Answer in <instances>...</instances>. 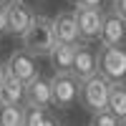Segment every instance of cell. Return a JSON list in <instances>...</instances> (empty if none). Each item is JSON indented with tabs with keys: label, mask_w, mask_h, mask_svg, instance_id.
Masks as SVG:
<instances>
[{
	"label": "cell",
	"mask_w": 126,
	"mask_h": 126,
	"mask_svg": "<svg viewBox=\"0 0 126 126\" xmlns=\"http://www.w3.org/2000/svg\"><path fill=\"white\" fill-rule=\"evenodd\" d=\"M23 106H0V126H23Z\"/></svg>",
	"instance_id": "9a60e30c"
},
{
	"label": "cell",
	"mask_w": 126,
	"mask_h": 126,
	"mask_svg": "<svg viewBox=\"0 0 126 126\" xmlns=\"http://www.w3.org/2000/svg\"><path fill=\"white\" fill-rule=\"evenodd\" d=\"M20 43H23V50L28 56H48L50 48H53L56 38H53V18L48 15H33L30 25L23 35H20Z\"/></svg>",
	"instance_id": "6da1fadb"
},
{
	"label": "cell",
	"mask_w": 126,
	"mask_h": 126,
	"mask_svg": "<svg viewBox=\"0 0 126 126\" xmlns=\"http://www.w3.org/2000/svg\"><path fill=\"white\" fill-rule=\"evenodd\" d=\"M73 15H76V25H78L81 40H86V43H88V40H98L101 23H103L101 8H81V5H76Z\"/></svg>",
	"instance_id": "52a82bcc"
},
{
	"label": "cell",
	"mask_w": 126,
	"mask_h": 126,
	"mask_svg": "<svg viewBox=\"0 0 126 126\" xmlns=\"http://www.w3.org/2000/svg\"><path fill=\"white\" fill-rule=\"evenodd\" d=\"M119 126H124V124H119Z\"/></svg>",
	"instance_id": "d4e9b609"
},
{
	"label": "cell",
	"mask_w": 126,
	"mask_h": 126,
	"mask_svg": "<svg viewBox=\"0 0 126 126\" xmlns=\"http://www.w3.org/2000/svg\"><path fill=\"white\" fill-rule=\"evenodd\" d=\"M96 68L98 76L109 83H124L126 76V50L121 46L116 48H96Z\"/></svg>",
	"instance_id": "3957f363"
},
{
	"label": "cell",
	"mask_w": 126,
	"mask_h": 126,
	"mask_svg": "<svg viewBox=\"0 0 126 126\" xmlns=\"http://www.w3.org/2000/svg\"><path fill=\"white\" fill-rule=\"evenodd\" d=\"M25 109V106H23ZM46 116H48V111H43V109H25V116H23V126H40L46 121Z\"/></svg>",
	"instance_id": "2e32d148"
},
{
	"label": "cell",
	"mask_w": 126,
	"mask_h": 126,
	"mask_svg": "<svg viewBox=\"0 0 126 126\" xmlns=\"http://www.w3.org/2000/svg\"><path fill=\"white\" fill-rule=\"evenodd\" d=\"M101 3H103V0H81L78 5H81V8H98Z\"/></svg>",
	"instance_id": "d6986e66"
},
{
	"label": "cell",
	"mask_w": 126,
	"mask_h": 126,
	"mask_svg": "<svg viewBox=\"0 0 126 126\" xmlns=\"http://www.w3.org/2000/svg\"><path fill=\"white\" fill-rule=\"evenodd\" d=\"M33 10L25 5V0H8L5 3V33L23 35L30 20H33Z\"/></svg>",
	"instance_id": "8992f818"
},
{
	"label": "cell",
	"mask_w": 126,
	"mask_h": 126,
	"mask_svg": "<svg viewBox=\"0 0 126 126\" xmlns=\"http://www.w3.org/2000/svg\"><path fill=\"white\" fill-rule=\"evenodd\" d=\"M78 78L71 71H58L53 73V78L48 81L50 86V106L58 109H71L78 101Z\"/></svg>",
	"instance_id": "277c9868"
},
{
	"label": "cell",
	"mask_w": 126,
	"mask_h": 126,
	"mask_svg": "<svg viewBox=\"0 0 126 126\" xmlns=\"http://www.w3.org/2000/svg\"><path fill=\"white\" fill-rule=\"evenodd\" d=\"M5 78H8V73H5V63H0V86H3Z\"/></svg>",
	"instance_id": "7402d4cb"
},
{
	"label": "cell",
	"mask_w": 126,
	"mask_h": 126,
	"mask_svg": "<svg viewBox=\"0 0 126 126\" xmlns=\"http://www.w3.org/2000/svg\"><path fill=\"white\" fill-rule=\"evenodd\" d=\"M5 73H8L10 78L20 81L23 86L30 83V81H35V78L40 76L35 58L28 56L25 50H13V53H10V58H8V63H5Z\"/></svg>",
	"instance_id": "5b68a950"
},
{
	"label": "cell",
	"mask_w": 126,
	"mask_h": 126,
	"mask_svg": "<svg viewBox=\"0 0 126 126\" xmlns=\"http://www.w3.org/2000/svg\"><path fill=\"white\" fill-rule=\"evenodd\" d=\"M53 38H56V43H63V46H78L81 43L73 10H63V13H58L53 18Z\"/></svg>",
	"instance_id": "9c48e42d"
},
{
	"label": "cell",
	"mask_w": 126,
	"mask_h": 126,
	"mask_svg": "<svg viewBox=\"0 0 126 126\" xmlns=\"http://www.w3.org/2000/svg\"><path fill=\"white\" fill-rule=\"evenodd\" d=\"M71 73L78 81H86L91 76H96V50H93L88 43H78L73 48V63H71Z\"/></svg>",
	"instance_id": "ba28073f"
},
{
	"label": "cell",
	"mask_w": 126,
	"mask_h": 126,
	"mask_svg": "<svg viewBox=\"0 0 126 126\" xmlns=\"http://www.w3.org/2000/svg\"><path fill=\"white\" fill-rule=\"evenodd\" d=\"M5 3H8V0H0V5H5Z\"/></svg>",
	"instance_id": "cb8c5ba5"
},
{
	"label": "cell",
	"mask_w": 126,
	"mask_h": 126,
	"mask_svg": "<svg viewBox=\"0 0 126 126\" xmlns=\"http://www.w3.org/2000/svg\"><path fill=\"white\" fill-rule=\"evenodd\" d=\"M106 111L119 124H124V119H126V88H124V83H111L109 101H106Z\"/></svg>",
	"instance_id": "7c38bea8"
},
{
	"label": "cell",
	"mask_w": 126,
	"mask_h": 126,
	"mask_svg": "<svg viewBox=\"0 0 126 126\" xmlns=\"http://www.w3.org/2000/svg\"><path fill=\"white\" fill-rule=\"evenodd\" d=\"M124 35H126V20L119 15H103V23H101V33H98V48H116L124 43Z\"/></svg>",
	"instance_id": "30bf717a"
},
{
	"label": "cell",
	"mask_w": 126,
	"mask_h": 126,
	"mask_svg": "<svg viewBox=\"0 0 126 126\" xmlns=\"http://www.w3.org/2000/svg\"><path fill=\"white\" fill-rule=\"evenodd\" d=\"M91 126H119V121L109 111H101V113H93L91 116Z\"/></svg>",
	"instance_id": "e0dca14e"
},
{
	"label": "cell",
	"mask_w": 126,
	"mask_h": 126,
	"mask_svg": "<svg viewBox=\"0 0 126 126\" xmlns=\"http://www.w3.org/2000/svg\"><path fill=\"white\" fill-rule=\"evenodd\" d=\"M5 33V5H0V35Z\"/></svg>",
	"instance_id": "ffe728a7"
},
{
	"label": "cell",
	"mask_w": 126,
	"mask_h": 126,
	"mask_svg": "<svg viewBox=\"0 0 126 126\" xmlns=\"http://www.w3.org/2000/svg\"><path fill=\"white\" fill-rule=\"evenodd\" d=\"M68 3H73V5H78V3H81V0H68Z\"/></svg>",
	"instance_id": "603a6c76"
},
{
	"label": "cell",
	"mask_w": 126,
	"mask_h": 126,
	"mask_svg": "<svg viewBox=\"0 0 126 126\" xmlns=\"http://www.w3.org/2000/svg\"><path fill=\"white\" fill-rule=\"evenodd\" d=\"M23 101H25V109H48L50 106V86L46 78H35L23 86Z\"/></svg>",
	"instance_id": "8fae6325"
},
{
	"label": "cell",
	"mask_w": 126,
	"mask_h": 126,
	"mask_svg": "<svg viewBox=\"0 0 126 126\" xmlns=\"http://www.w3.org/2000/svg\"><path fill=\"white\" fill-rule=\"evenodd\" d=\"M40 126H61V124H58L56 119H50V116H46V121H43V124H40Z\"/></svg>",
	"instance_id": "44dd1931"
},
{
	"label": "cell",
	"mask_w": 126,
	"mask_h": 126,
	"mask_svg": "<svg viewBox=\"0 0 126 126\" xmlns=\"http://www.w3.org/2000/svg\"><path fill=\"white\" fill-rule=\"evenodd\" d=\"M111 13L126 20V0H111Z\"/></svg>",
	"instance_id": "ac0fdd59"
},
{
	"label": "cell",
	"mask_w": 126,
	"mask_h": 126,
	"mask_svg": "<svg viewBox=\"0 0 126 126\" xmlns=\"http://www.w3.org/2000/svg\"><path fill=\"white\" fill-rule=\"evenodd\" d=\"M73 48L76 46H63V43H53V48H50V66H53V71H71V63H73Z\"/></svg>",
	"instance_id": "5bb4252c"
},
{
	"label": "cell",
	"mask_w": 126,
	"mask_h": 126,
	"mask_svg": "<svg viewBox=\"0 0 126 126\" xmlns=\"http://www.w3.org/2000/svg\"><path fill=\"white\" fill-rule=\"evenodd\" d=\"M109 91H111V83L96 73V76H91V78L78 83V101H81V106L86 111H91V116H93V113L106 111Z\"/></svg>",
	"instance_id": "7a4b0ae2"
},
{
	"label": "cell",
	"mask_w": 126,
	"mask_h": 126,
	"mask_svg": "<svg viewBox=\"0 0 126 126\" xmlns=\"http://www.w3.org/2000/svg\"><path fill=\"white\" fill-rule=\"evenodd\" d=\"M20 103H23V83L8 76L0 86V106H20Z\"/></svg>",
	"instance_id": "4fadbf2b"
}]
</instances>
